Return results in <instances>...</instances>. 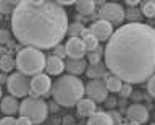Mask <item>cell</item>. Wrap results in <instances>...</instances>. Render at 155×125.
<instances>
[{"label": "cell", "instance_id": "cell-7", "mask_svg": "<svg viewBox=\"0 0 155 125\" xmlns=\"http://www.w3.org/2000/svg\"><path fill=\"white\" fill-rule=\"evenodd\" d=\"M99 18L107 21V23H110L111 26L113 25H121L123 20H124V8L121 7L120 3L105 2L99 10Z\"/></svg>", "mask_w": 155, "mask_h": 125}, {"label": "cell", "instance_id": "cell-25", "mask_svg": "<svg viewBox=\"0 0 155 125\" xmlns=\"http://www.w3.org/2000/svg\"><path fill=\"white\" fill-rule=\"evenodd\" d=\"M15 68V59L12 57V54H8V55H5L0 59V70L3 71H12Z\"/></svg>", "mask_w": 155, "mask_h": 125}, {"label": "cell", "instance_id": "cell-23", "mask_svg": "<svg viewBox=\"0 0 155 125\" xmlns=\"http://www.w3.org/2000/svg\"><path fill=\"white\" fill-rule=\"evenodd\" d=\"M82 31H84V25L79 21H74V23H70V25H68L66 34H70V37H81Z\"/></svg>", "mask_w": 155, "mask_h": 125}, {"label": "cell", "instance_id": "cell-16", "mask_svg": "<svg viewBox=\"0 0 155 125\" xmlns=\"http://www.w3.org/2000/svg\"><path fill=\"white\" fill-rule=\"evenodd\" d=\"M0 109H2L3 114H7L8 117H12V114L18 112L19 102L16 101V98H13V96H5V98H2V101H0Z\"/></svg>", "mask_w": 155, "mask_h": 125}, {"label": "cell", "instance_id": "cell-10", "mask_svg": "<svg viewBox=\"0 0 155 125\" xmlns=\"http://www.w3.org/2000/svg\"><path fill=\"white\" fill-rule=\"evenodd\" d=\"M89 30H91V33H92V36H94L99 42L108 41L110 37H111V34H113V26H111L110 23L104 21V20L94 21Z\"/></svg>", "mask_w": 155, "mask_h": 125}, {"label": "cell", "instance_id": "cell-13", "mask_svg": "<svg viewBox=\"0 0 155 125\" xmlns=\"http://www.w3.org/2000/svg\"><path fill=\"white\" fill-rule=\"evenodd\" d=\"M44 70L47 71V75H61L63 70H65V60L58 59L55 55H50V57H45V67H44Z\"/></svg>", "mask_w": 155, "mask_h": 125}, {"label": "cell", "instance_id": "cell-27", "mask_svg": "<svg viewBox=\"0 0 155 125\" xmlns=\"http://www.w3.org/2000/svg\"><path fill=\"white\" fill-rule=\"evenodd\" d=\"M52 55H55V57H58V59H66V50H65V46H61V44H58V46H55L53 47V54Z\"/></svg>", "mask_w": 155, "mask_h": 125}, {"label": "cell", "instance_id": "cell-9", "mask_svg": "<svg viewBox=\"0 0 155 125\" xmlns=\"http://www.w3.org/2000/svg\"><path fill=\"white\" fill-rule=\"evenodd\" d=\"M84 94H87V99H92L94 102H104L108 98V91L105 88L104 80H91L84 86Z\"/></svg>", "mask_w": 155, "mask_h": 125}, {"label": "cell", "instance_id": "cell-41", "mask_svg": "<svg viewBox=\"0 0 155 125\" xmlns=\"http://www.w3.org/2000/svg\"><path fill=\"white\" fill-rule=\"evenodd\" d=\"M120 125H126V123H120Z\"/></svg>", "mask_w": 155, "mask_h": 125}, {"label": "cell", "instance_id": "cell-42", "mask_svg": "<svg viewBox=\"0 0 155 125\" xmlns=\"http://www.w3.org/2000/svg\"><path fill=\"white\" fill-rule=\"evenodd\" d=\"M150 125H155V123H150Z\"/></svg>", "mask_w": 155, "mask_h": 125}, {"label": "cell", "instance_id": "cell-12", "mask_svg": "<svg viewBox=\"0 0 155 125\" xmlns=\"http://www.w3.org/2000/svg\"><path fill=\"white\" fill-rule=\"evenodd\" d=\"M126 117H128V120H131V122H136V123H145L149 120V110L147 107H145L144 104H131L128 109H126Z\"/></svg>", "mask_w": 155, "mask_h": 125}, {"label": "cell", "instance_id": "cell-2", "mask_svg": "<svg viewBox=\"0 0 155 125\" xmlns=\"http://www.w3.org/2000/svg\"><path fill=\"white\" fill-rule=\"evenodd\" d=\"M68 15L57 2L21 0L12 13V31L19 44L37 50L53 49L68 31Z\"/></svg>", "mask_w": 155, "mask_h": 125}, {"label": "cell", "instance_id": "cell-28", "mask_svg": "<svg viewBox=\"0 0 155 125\" xmlns=\"http://www.w3.org/2000/svg\"><path fill=\"white\" fill-rule=\"evenodd\" d=\"M118 94L121 96V98H129V96L133 94V86L123 83V85H121V89L118 91Z\"/></svg>", "mask_w": 155, "mask_h": 125}, {"label": "cell", "instance_id": "cell-4", "mask_svg": "<svg viewBox=\"0 0 155 125\" xmlns=\"http://www.w3.org/2000/svg\"><path fill=\"white\" fill-rule=\"evenodd\" d=\"M15 65L19 73L26 76L39 75L45 67V55L42 54V50H37L34 47H23L15 57Z\"/></svg>", "mask_w": 155, "mask_h": 125}, {"label": "cell", "instance_id": "cell-17", "mask_svg": "<svg viewBox=\"0 0 155 125\" xmlns=\"http://www.w3.org/2000/svg\"><path fill=\"white\" fill-rule=\"evenodd\" d=\"M87 125H115L108 112H94L87 117Z\"/></svg>", "mask_w": 155, "mask_h": 125}, {"label": "cell", "instance_id": "cell-26", "mask_svg": "<svg viewBox=\"0 0 155 125\" xmlns=\"http://www.w3.org/2000/svg\"><path fill=\"white\" fill-rule=\"evenodd\" d=\"M102 54H104V49L99 46L95 50H92V52H87V62H89L91 65H97V64H100V57Z\"/></svg>", "mask_w": 155, "mask_h": 125}, {"label": "cell", "instance_id": "cell-36", "mask_svg": "<svg viewBox=\"0 0 155 125\" xmlns=\"http://www.w3.org/2000/svg\"><path fill=\"white\" fill-rule=\"evenodd\" d=\"M63 123H65V125H74V123H73V117H70V115L63 119Z\"/></svg>", "mask_w": 155, "mask_h": 125}, {"label": "cell", "instance_id": "cell-1", "mask_svg": "<svg viewBox=\"0 0 155 125\" xmlns=\"http://www.w3.org/2000/svg\"><path fill=\"white\" fill-rule=\"evenodd\" d=\"M105 67L126 85H139L155 73V28L144 23L121 25L104 50Z\"/></svg>", "mask_w": 155, "mask_h": 125}, {"label": "cell", "instance_id": "cell-6", "mask_svg": "<svg viewBox=\"0 0 155 125\" xmlns=\"http://www.w3.org/2000/svg\"><path fill=\"white\" fill-rule=\"evenodd\" d=\"M29 85H31L29 76L19 71H15L7 78V88L10 91V96L13 98H26L29 94Z\"/></svg>", "mask_w": 155, "mask_h": 125}, {"label": "cell", "instance_id": "cell-11", "mask_svg": "<svg viewBox=\"0 0 155 125\" xmlns=\"http://www.w3.org/2000/svg\"><path fill=\"white\" fill-rule=\"evenodd\" d=\"M65 50L68 59H84L86 55V47L81 37H70L65 44Z\"/></svg>", "mask_w": 155, "mask_h": 125}, {"label": "cell", "instance_id": "cell-3", "mask_svg": "<svg viewBox=\"0 0 155 125\" xmlns=\"http://www.w3.org/2000/svg\"><path fill=\"white\" fill-rule=\"evenodd\" d=\"M50 93L53 96L55 104L63 106V107H71L84 98V85L78 76L61 75L52 85Z\"/></svg>", "mask_w": 155, "mask_h": 125}, {"label": "cell", "instance_id": "cell-30", "mask_svg": "<svg viewBox=\"0 0 155 125\" xmlns=\"http://www.w3.org/2000/svg\"><path fill=\"white\" fill-rule=\"evenodd\" d=\"M10 39H12V34H10V31H7V30H0V44H2V46L8 44Z\"/></svg>", "mask_w": 155, "mask_h": 125}, {"label": "cell", "instance_id": "cell-15", "mask_svg": "<svg viewBox=\"0 0 155 125\" xmlns=\"http://www.w3.org/2000/svg\"><path fill=\"white\" fill-rule=\"evenodd\" d=\"M76 112L79 117H91L94 112H97V106L92 99L82 98L79 102L76 104Z\"/></svg>", "mask_w": 155, "mask_h": 125}, {"label": "cell", "instance_id": "cell-20", "mask_svg": "<svg viewBox=\"0 0 155 125\" xmlns=\"http://www.w3.org/2000/svg\"><path fill=\"white\" fill-rule=\"evenodd\" d=\"M74 8L79 15H92L95 10V2L94 0H78L74 3Z\"/></svg>", "mask_w": 155, "mask_h": 125}, {"label": "cell", "instance_id": "cell-40", "mask_svg": "<svg viewBox=\"0 0 155 125\" xmlns=\"http://www.w3.org/2000/svg\"><path fill=\"white\" fill-rule=\"evenodd\" d=\"M2 18H3V16H2V13H0V20H2Z\"/></svg>", "mask_w": 155, "mask_h": 125}, {"label": "cell", "instance_id": "cell-24", "mask_svg": "<svg viewBox=\"0 0 155 125\" xmlns=\"http://www.w3.org/2000/svg\"><path fill=\"white\" fill-rule=\"evenodd\" d=\"M16 5L18 2H13V0H0V13L2 15H12Z\"/></svg>", "mask_w": 155, "mask_h": 125}, {"label": "cell", "instance_id": "cell-31", "mask_svg": "<svg viewBox=\"0 0 155 125\" xmlns=\"http://www.w3.org/2000/svg\"><path fill=\"white\" fill-rule=\"evenodd\" d=\"M147 91H149V94L152 96V98H155V75H152L147 80Z\"/></svg>", "mask_w": 155, "mask_h": 125}, {"label": "cell", "instance_id": "cell-18", "mask_svg": "<svg viewBox=\"0 0 155 125\" xmlns=\"http://www.w3.org/2000/svg\"><path fill=\"white\" fill-rule=\"evenodd\" d=\"M86 73H87V76H89L91 80H104L108 71H107L105 64L100 62V64H97V65H91L89 68L86 70Z\"/></svg>", "mask_w": 155, "mask_h": 125}, {"label": "cell", "instance_id": "cell-19", "mask_svg": "<svg viewBox=\"0 0 155 125\" xmlns=\"http://www.w3.org/2000/svg\"><path fill=\"white\" fill-rule=\"evenodd\" d=\"M104 83H105V88L108 93H118V91L121 89V85H123V81H121L118 76H115V75H111L110 71L105 75V78H104Z\"/></svg>", "mask_w": 155, "mask_h": 125}, {"label": "cell", "instance_id": "cell-33", "mask_svg": "<svg viewBox=\"0 0 155 125\" xmlns=\"http://www.w3.org/2000/svg\"><path fill=\"white\" fill-rule=\"evenodd\" d=\"M108 115L111 117V120H113V123H116V125H120V123H121V115H120L118 112L111 110V112H108Z\"/></svg>", "mask_w": 155, "mask_h": 125}, {"label": "cell", "instance_id": "cell-39", "mask_svg": "<svg viewBox=\"0 0 155 125\" xmlns=\"http://www.w3.org/2000/svg\"><path fill=\"white\" fill-rule=\"evenodd\" d=\"M0 99H2V86H0Z\"/></svg>", "mask_w": 155, "mask_h": 125}, {"label": "cell", "instance_id": "cell-37", "mask_svg": "<svg viewBox=\"0 0 155 125\" xmlns=\"http://www.w3.org/2000/svg\"><path fill=\"white\" fill-rule=\"evenodd\" d=\"M7 78H8V76H5L3 73H0V85H2V83H7Z\"/></svg>", "mask_w": 155, "mask_h": 125}, {"label": "cell", "instance_id": "cell-21", "mask_svg": "<svg viewBox=\"0 0 155 125\" xmlns=\"http://www.w3.org/2000/svg\"><path fill=\"white\" fill-rule=\"evenodd\" d=\"M140 12L147 18H155V0H147L140 2Z\"/></svg>", "mask_w": 155, "mask_h": 125}, {"label": "cell", "instance_id": "cell-22", "mask_svg": "<svg viewBox=\"0 0 155 125\" xmlns=\"http://www.w3.org/2000/svg\"><path fill=\"white\" fill-rule=\"evenodd\" d=\"M81 39H82V42H84L86 54H87V52H92V50H95L97 47H99V41H97L95 37L92 36V33H89V34H86V36H82Z\"/></svg>", "mask_w": 155, "mask_h": 125}, {"label": "cell", "instance_id": "cell-32", "mask_svg": "<svg viewBox=\"0 0 155 125\" xmlns=\"http://www.w3.org/2000/svg\"><path fill=\"white\" fill-rule=\"evenodd\" d=\"M0 125H16V119H13V117H3V119H0Z\"/></svg>", "mask_w": 155, "mask_h": 125}, {"label": "cell", "instance_id": "cell-35", "mask_svg": "<svg viewBox=\"0 0 155 125\" xmlns=\"http://www.w3.org/2000/svg\"><path fill=\"white\" fill-rule=\"evenodd\" d=\"M16 125H32V123L29 122L26 117H18L16 119Z\"/></svg>", "mask_w": 155, "mask_h": 125}, {"label": "cell", "instance_id": "cell-14", "mask_svg": "<svg viewBox=\"0 0 155 125\" xmlns=\"http://www.w3.org/2000/svg\"><path fill=\"white\" fill-rule=\"evenodd\" d=\"M65 70H68L70 75H73V76L81 75L87 70V62L84 59H66Z\"/></svg>", "mask_w": 155, "mask_h": 125}, {"label": "cell", "instance_id": "cell-38", "mask_svg": "<svg viewBox=\"0 0 155 125\" xmlns=\"http://www.w3.org/2000/svg\"><path fill=\"white\" fill-rule=\"evenodd\" d=\"M50 110H53V112H57L58 110V104H50V107H48Z\"/></svg>", "mask_w": 155, "mask_h": 125}, {"label": "cell", "instance_id": "cell-8", "mask_svg": "<svg viewBox=\"0 0 155 125\" xmlns=\"http://www.w3.org/2000/svg\"><path fill=\"white\" fill-rule=\"evenodd\" d=\"M52 89V80L47 73H39L31 78L29 85V96L31 98H42Z\"/></svg>", "mask_w": 155, "mask_h": 125}, {"label": "cell", "instance_id": "cell-29", "mask_svg": "<svg viewBox=\"0 0 155 125\" xmlns=\"http://www.w3.org/2000/svg\"><path fill=\"white\" fill-rule=\"evenodd\" d=\"M128 16L129 20H133V21H129V23H139V12L136 10V8H129L128 12H124V18Z\"/></svg>", "mask_w": 155, "mask_h": 125}, {"label": "cell", "instance_id": "cell-5", "mask_svg": "<svg viewBox=\"0 0 155 125\" xmlns=\"http://www.w3.org/2000/svg\"><path fill=\"white\" fill-rule=\"evenodd\" d=\"M19 117H26L32 125H41L48 115V104L42 98H24L19 102Z\"/></svg>", "mask_w": 155, "mask_h": 125}, {"label": "cell", "instance_id": "cell-43", "mask_svg": "<svg viewBox=\"0 0 155 125\" xmlns=\"http://www.w3.org/2000/svg\"><path fill=\"white\" fill-rule=\"evenodd\" d=\"M74 125H76V123H74Z\"/></svg>", "mask_w": 155, "mask_h": 125}, {"label": "cell", "instance_id": "cell-34", "mask_svg": "<svg viewBox=\"0 0 155 125\" xmlns=\"http://www.w3.org/2000/svg\"><path fill=\"white\" fill-rule=\"evenodd\" d=\"M57 3H58L60 7H65V5H66V7H70V5H74L76 2H74V0H58Z\"/></svg>", "mask_w": 155, "mask_h": 125}]
</instances>
